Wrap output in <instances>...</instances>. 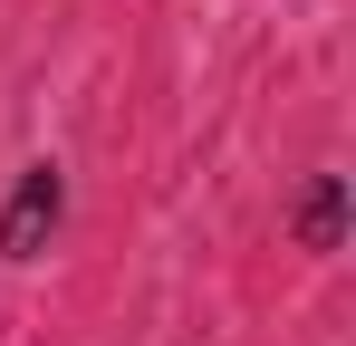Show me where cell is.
<instances>
[{
  "mask_svg": "<svg viewBox=\"0 0 356 346\" xmlns=\"http://www.w3.org/2000/svg\"><path fill=\"white\" fill-rule=\"evenodd\" d=\"M67 222V164H19V183H10V202H0V260L19 270V260H39L49 240H58Z\"/></svg>",
  "mask_w": 356,
  "mask_h": 346,
  "instance_id": "1",
  "label": "cell"
},
{
  "mask_svg": "<svg viewBox=\"0 0 356 346\" xmlns=\"http://www.w3.org/2000/svg\"><path fill=\"white\" fill-rule=\"evenodd\" d=\"M289 240H298V250H318V260H327V250H347V173H337V164H318L308 183H298Z\"/></svg>",
  "mask_w": 356,
  "mask_h": 346,
  "instance_id": "2",
  "label": "cell"
}]
</instances>
